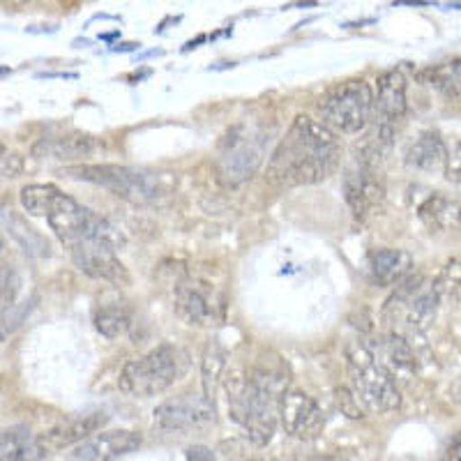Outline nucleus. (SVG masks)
Returning <instances> with one entry per match:
<instances>
[{
  "mask_svg": "<svg viewBox=\"0 0 461 461\" xmlns=\"http://www.w3.org/2000/svg\"><path fill=\"white\" fill-rule=\"evenodd\" d=\"M339 137L310 115H298L267 162V180L277 187L316 185L337 171Z\"/></svg>",
  "mask_w": 461,
  "mask_h": 461,
  "instance_id": "nucleus-1",
  "label": "nucleus"
},
{
  "mask_svg": "<svg viewBox=\"0 0 461 461\" xmlns=\"http://www.w3.org/2000/svg\"><path fill=\"white\" fill-rule=\"evenodd\" d=\"M288 378L284 369L254 367L247 376L229 385L230 418L245 429L257 447L273 440L279 425V399L286 393Z\"/></svg>",
  "mask_w": 461,
  "mask_h": 461,
  "instance_id": "nucleus-2",
  "label": "nucleus"
},
{
  "mask_svg": "<svg viewBox=\"0 0 461 461\" xmlns=\"http://www.w3.org/2000/svg\"><path fill=\"white\" fill-rule=\"evenodd\" d=\"M65 176L86 183L102 185L111 189L115 196L139 205H155L167 201L173 194L176 180L171 173L137 171V168L118 167V164H93V167L65 168Z\"/></svg>",
  "mask_w": 461,
  "mask_h": 461,
  "instance_id": "nucleus-3",
  "label": "nucleus"
},
{
  "mask_svg": "<svg viewBox=\"0 0 461 461\" xmlns=\"http://www.w3.org/2000/svg\"><path fill=\"white\" fill-rule=\"evenodd\" d=\"M346 372L351 381V393L356 394L365 411L390 413L402 406V393L394 383V376L374 356L367 344L351 341L346 346Z\"/></svg>",
  "mask_w": 461,
  "mask_h": 461,
  "instance_id": "nucleus-4",
  "label": "nucleus"
},
{
  "mask_svg": "<svg viewBox=\"0 0 461 461\" xmlns=\"http://www.w3.org/2000/svg\"><path fill=\"white\" fill-rule=\"evenodd\" d=\"M189 367L187 353L176 344H159L122 367L118 385L127 397L150 399L167 393Z\"/></svg>",
  "mask_w": 461,
  "mask_h": 461,
  "instance_id": "nucleus-5",
  "label": "nucleus"
},
{
  "mask_svg": "<svg viewBox=\"0 0 461 461\" xmlns=\"http://www.w3.org/2000/svg\"><path fill=\"white\" fill-rule=\"evenodd\" d=\"M438 300L440 291L436 284L427 282L422 275L411 273L409 277L397 284V291L385 304L383 316L388 323H393V332L397 335L406 337V332L422 335L434 323Z\"/></svg>",
  "mask_w": 461,
  "mask_h": 461,
  "instance_id": "nucleus-6",
  "label": "nucleus"
},
{
  "mask_svg": "<svg viewBox=\"0 0 461 461\" xmlns=\"http://www.w3.org/2000/svg\"><path fill=\"white\" fill-rule=\"evenodd\" d=\"M47 221L58 236V240L63 242L68 249L88 240H106L113 242L115 247L122 245V236L113 224H109L104 217L95 215L93 210L81 205L72 196L63 194L60 189H58L56 196L51 199V205H49Z\"/></svg>",
  "mask_w": 461,
  "mask_h": 461,
  "instance_id": "nucleus-7",
  "label": "nucleus"
},
{
  "mask_svg": "<svg viewBox=\"0 0 461 461\" xmlns=\"http://www.w3.org/2000/svg\"><path fill=\"white\" fill-rule=\"evenodd\" d=\"M372 88L365 81H344L321 100V122L335 134H357L372 121Z\"/></svg>",
  "mask_w": 461,
  "mask_h": 461,
  "instance_id": "nucleus-8",
  "label": "nucleus"
},
{
  "mask_svg": "<svg viewBox=\"0 0 461 461\" xmlns=\"http://www.w3.org/2000/svg\"><path fill=\"white\" fill-rule=\"evenodd\" d=\"M217 415V406L208 402L203 394H180L167 399L155 409V427L167 434H180L194 427L208 425Z\"/></svg>",
  "mask_w": 461,
  "mask_h": 461,
  "instance_id": "nucleus-9",
  "label": "nucleus"
},
{
  "mask_svg": "<svg viewBox=\"0 0 461 461\" xmlns=\"http://www.w3.org/2000/svg\"><path fill=\"white\" fill-rule=\"evenodd\" d=\"M344 196L357 220H365L374 210L381 208L385 199V185L381 173L376 171V164L357 158V162L344 176Z\"/></svg>",
  "mask_w": 461,
  "mask_h": 461,
  "instance_id": "nucleus-10",
  "label": "nucleus"
},
{
  "mask_svg": "<svg viewBox=\"0 0 461 461\" xmlns=\"http://www.w3.org/2000/svg\"><path fill=\"white\" fill-rule=\"evenodd\" d=\"M279 422L291 438L312 440L323 431L325 415L314 397L303 390H286L279 399Z\"/></svg>",
  "mask_w": 461,
  "mask_h": 461,
  "instance_id": "nucleus-11",
  "label": "nucleus"
},
{
  "mask_svg": "<svg viewBox=\"0 0 461 461\" xmlns=\"http://www.w3.org/2000/svg\"><path fill=\"white\" fill-rule=\"evenodd\" d=\"M118 247L106 240H88L81 245L69 247L74 266L79 267L81 273L93 279L115 284V286H127L130 284V273L122 266V261L115 257Z\"/></svg>",
  "mask_w": 461,
  "mask_h": 461,
  "instance_id": "nucleus-12",
  "label": "nucleus"
},
{
  "mask_svg": "<svg viewBox=\"0 0 461 461\" xmlns=\"http://www.w3.org/2000/svg\"><path fill=\"white\" fill-rule=\"evenodd\" d=\"M263 159H266V150H263V143L258 139H233L229 148L221 152L220 162H217L220 180L229 187H238V185L247 183V180L257 176Z\"/></svg>",
  "mask_w": 461,
  "mask_h": 461,
  "instance_id": "nucleus-13",
  "label": "nucleus"
},
{
  "mask_svg": "<svg viewBox=\"0 0 461 461\" xmlns=\"http://www.w3.org/2000/svg\"><path fill=\"white\" fill-rule=\"evenodd\" d=\"M406 113V77L402 69H390L378 77L376 95L372 97V118L376 125L394 127Z\"/></svg>",
  "mask_w": 461,
  "mask_h": 461,
  "instance_id": "nucleus-14",
  "label": "nucleus"
},
{
  "mask_svg": "<svg viewBox=\"0 0 461 461\" xmlns=\"http://www.w3.org/2000/svg\"><path fill=\"white\" fill-rule=\"evenodd\" d=\"M106 422H109V415L100 413V411L77 415V418L68 420L63 425L49 429L47 434H40L37 440H40V447H42L44 455H51V452L63 450V447H69L74 446V443H81V440L90 438V436L97 434Z\"/></svg>",
  "mask_w": 461,
  "mask_h": 461,
  "instance_id": "nucleus-15",
  "label": "nucleus"
},
{
  "mask_svg": "<svg viewBox=\"0 0 461 461\" xmlns=\"http://www.w3.org/2000/svg\"><path fill=\"white\" fill-rule=\"evenodd\" d=\"M176 310L189 325H212L217 321V303L208 284L185 279L176 286Z\"/></svg>",
  "mask_w": 461,
  "mask_h": 461,
  "instance_id": "nucleus-16",
  "label": "nucleus"
},
{
  "mask_svg": "<svg viewBox=\"0 0 461 461\" xmlns=\"http://www.w3.org/2000/svg\"><path fill=\"white\" fill-rule=\"evenodd\" d=\"M141 446V436L130 429H115V431H97L90 438L81 440L77 459L81 461H113L118 456H125L130 452L139 450Z\"/></svg>",
  "mask_w": 461,
  "mask_h": 461,
  "instance_id": "nucleus-17",
  "label": "nucleus"
},
{
  "mask_svg": "<svg viewBox=\"0 0 461 461\" xmlns=\"http://www.w3.org/2000/svg\"><path fill=\"white\" fill-rule=\"evenodd\" d=\"M367 277L374 286H397L402 279L409 277L413 273V258L409 252L403 249H393V247H385V249H374L367 257Z\"/></svg>",
  "mask_w": 461,
  "mask_h": 461,
  "instance_id": "nucleus-18",
  "label": "nucleus"
},
{
  "mask_svg": "<svg viewBox=\"0 0 461 461\" xmlns=\"http://www.w3.org/2000/svg\"><path fill=\"white\" fill-rule=\"evenodd\" d=\"M447 162H450V155H447L446 143L434 131L422 134L406 155V164L422 173H440L447 167Z\"/></svg>",
  "mask_w": 461,
  "mask_h": 461,
  "instance_id": "nucleus-19",
  "label": "nucleus"
},
{
  "mask_svg": "<svg viewBox=\"0 0 461 461\" xmlns=\"http://www.w3.org/2000/svg\"><path fill=\"white\" fill-rule=\"evenodd\" d=\"M47 456L37 436L26 427H12L0 431V461H40Z\"/></svg>",
  "mask_w": 461,
  "mask_h": 461,
  "instance_id": "nucleus-20",
  "label": "nucleus"
},
{
  "mask_svg": "<svg viewBox=\"0 0 461 461\" xmlns=\"http://www.w3.org/2000/svg\"><path fill=\"white\" fill-rule=\"evenodd\" d=\"M97 148V141L86 134H68V137L58 139H44L40 146L35 148L37 155L53 159H81Z\"/></svg>",
  "mask_w": 461,
  "mask_h": 461,
  "instance_id": "nucleus-21",
  "label": "nucleus"
},
{
  "mask_svg": "<svg viewBox=\"0 0 461 461\" xmlns=\"http://www.w3.org/2000/svg\"><path fill=\"white\" fill-rule=\"evenodd\" d=\"M226 369V353L220 341H208L203 357H201V385H203V397L212 406H217V390H220L221 376Z\"/></svg>",
  "mask_w": 461,
  "mask_h": 461,
  "instance_id": "nucleus-22",
  "label": "nucleus"
},
{
  "mask_svg": "<svg viewBox=\"0 0 461 461\" xmlns=\"http://www.w3.org/2000/svg\"><path fill=\"white\" fill-rule=\"evenodd\" d=\"M381 348V356H376V353H374V356L385 365V369H388L390 374L415 372V367H418V357H415L413 346L409 344L406 337L397 335V332H390L388 337H383Z\"/></svg>",
  "mask_w": 461,
  "mask_h": 461,
  "instance_id": "nucleus-23",
  "label": "nucleus"
},
{
  "mask_svg": "<svg viewBox=\"0 0 461 461\" xmlns=\"http://www.w3.org/2000/svg\"><path fill=\"white\" fill-rule=\"evenodd\" d=\"M3 220H5L7 229H10V233L14 236V240L19 242L28 254H32V257H49V242L44 240L32 226H28L23 217L16 215L14 210H7V212H3Z\"/></svg>",
  "mask_w": 461,
  "mask_h": 461,
  "instance_id": "nucleus-24",
  "label": "nucleus"
},
{
  "mask_svg": "<svg viewBox=\"0 0 461 461\" xmlns=\"http://www.w3.org/2000/svg\"><path fill=\"white\" fill-rule=\"evenodd\" d=\"M95 328H97V332L104 337H109V339H118V337L125 335L127 330H130V312L122 307V304H104V307H100V310L95 312Z\"/></svg>",
  "mask_w": 461,
  "mask_h": 461,
  "instance_id": "nucleus-25",
  "label": "nucleus"
},
{
  "mask_svg": "<svg viewBox=\"0 0 461 461\" xmlns=\"http://www.w3.org/2000/svg\"><path fill=\"white\" fill-rule=\"evenodd\" d=\"M418 215L429 229H447L456 224V203H450L446 196L434 194L420 205Z\"/></svg>",
  "mask_w": 461,
  "mask_h": 461,
  "instance_id": "nucleus-26",
  "label": "nucleus"
},
{
  "mask_svg": "<svg viewBox=\"0 0 461 461\" xmlns=\"http://www.w3.org/2000/svg\"><path fill=\"white\" fill-rule=\"evenodd\" d=\"M420 79L427 86H434L436 90H443L446 95H459V60L452 63L438 65V68H429L420 74Z\"/></svg>",
  "mask_w": 461,
  "mask_h": 461,
  "instance_id": "nucleus-27",
  "label": "nucleus"
},
{
  "mask_svg": "<svg viewBox=\"0 0 461 461\" xmlns=\"http://www.w3.org/2000/svg\"><path fill=\"white\" fill-rule=\"evenodd\" d=\"M56 185H26L22 189V205L28 215L47 217V210L51 205V199L56 196Z\"/></svg>",
  "mask_w": 461,
  "mask_h": 461,
  "instance_id": "nucleus-28",
  "label": "nucleus"
},
{
  "mask_svg": "<svg viewBox=\"0 0 461 461\" xmlns=\"http://www.w3.org/2000/svg\"><path fill=\"white\" fill-rule=\"evenodd\" d=\"M22 288V279L12 266H0V307L10 310L14 307L16 294Z\"/></svg>",
  "mask_w": 461,
  "mask_h": 461,
  "instance_id": "nucleus-29",
  "label": "nucleus"
},
{
  "mask_svg": "<svg viewBox=\"0 0 461 461\" xmlns=\"http://www.w3.org/2000/svg\"><path fill=\"white\" fill-rule=\"evenodd\" d=\"M335 402H337V406H339V411L346 415V418H351V420L365 418V409H362V403L357 402L356 394L351 393V388H337L335 390Z\"/></svg>",
  "mask_w": 461,
  "mask_h": 461,
  "instance_id": "nucleus-30",
  "label": "nucleus"
},
{
  "mask_svg": "<svg viewBox=\"0 0 461 461\" xmlns=\"http://www.w3.org/2000/svg\"><path fill=\"white\" fill-rule=\"evenodd\" d=\"M185 461H215V452L205 446H192L185 452Z\"/></svg>",
  "mask_w": 461,
  "mask_h": 461,
  "instance_id": "nucleus-31",
  "label": "nucleus"
},
{
  "mask_svg": "<svg viewBox=\"0 0 461 461\" xmlns=\"http://www.w3.org/2000/svg\"><path fill=\"white\" fill-rule=\"evenodd\" d=\"M295 461H346L341 455H328V452H307V455H298Z\"/></svg>",
  "mask_w": 461,
  "mask_h": 461,
  "instance_id": "nucleus-32",
  "label": "nucleus"
},
{
  "mask_svg": "<svg viewBox=\"0 0 461 461\" xmlns=\"http://www.w3.org/2000/svg\"><path fill=\"white\" fill-rule=\"evenodd\" d=\"M459 452H461V436L456 434L455 438L450 440V446L446 447V452H443V461H459Z\"/></svg>",
  "mask_w": 461,
  "mask_h": 461,
  "instance_id": "nucleus-33",
  "label": "nucleus"
},
{
  "mask_svg": "<svg viewBox=\"0 0 461 461\" xmlns=\"http://www.w3.org/2000/svg\"><path fill=\"white\" fill-rule=\"evenodd\" d=\"M7 330H10V325H7V319L3 314H0V341H3V337L7 335Z\"/></svg>",
  "mask_w": 461,
  "mask_h": 461,
  "instance_id": "nucleus-34",
  "label": "nucleus"
},
{
  "mask_svg": "<svg viewBox=\"0 0 461 461\" xmlns=\"http://www.w3.org/2000/svg\"><path fill=\"white\" fill-rule=\"evenodd\" d=\"M3 152H5V148H3V146H0V158H3Z\"/></svg>",
  "mask_w": 461,
  "mask_h": 461,
  "instance_id": "nucleus-35",
  "label": "nucleus"
}]
</instances>
